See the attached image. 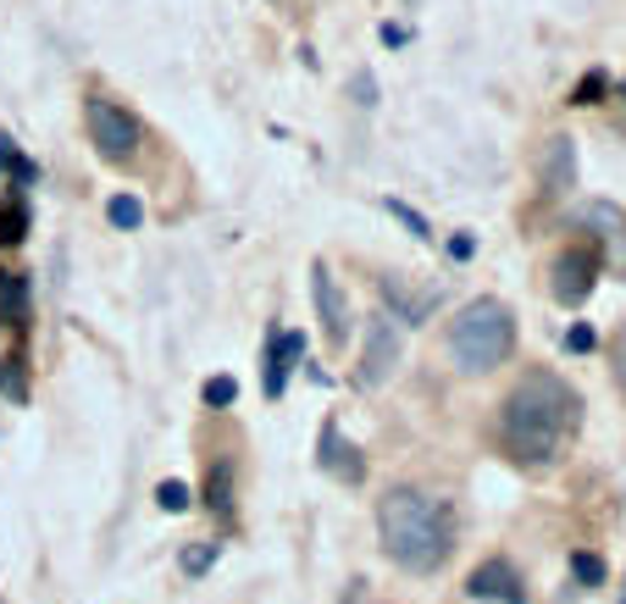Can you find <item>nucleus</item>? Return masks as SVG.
<instances>
[{
  "label": "nucleus",
  "instance_id": "23",
  "mask_svg": "<svg viewBox=\"0 0 626 604\" xmlns=\"http://www.w3.org/2000/svg\"><path fill=\"white\" fill-rule=\"evenodd\" d=\"M389 211H394V217H399V222H405L416 239H432V233H427V217H421V211H410L405 200H389Z\"/></svg>",
  "mask_w": 626,
  "mask_h": 604
},
{
  "label": "nucleus",
  "instance_id": "19",
  "mask_svg": "<svg viewBox=\"0 0 626 604\" xmlns=\"http://www.w3.org/2000/svg\"><path fill=\"white\" fill-rule=\"evenodd\" d=\"M571 577H577L582 588H599V582H604V560L588 555V549H577V555H571Z\"/></svg>",
  "mask_w": 626,
  "mask_h": 604
},
{
  "label": "nucleus",
  "instance_id": "13",
  "mask_svg": "<svg viewBox=\"0 0 626 604\" xmlns=\"http://www.w3.org/2000/svg\"><path fill=\"white\" fill-rule=\"evenodd\" d=\"M23 322H28V278L0 272V327H23Z\"/></svg>",
  "mask_w": 626,
  "mask_h": 604
},
{
  "label": "nucleus",
  "instance_id": "12",
  "mask_svg": "<svg viewBox=\"0 0 626 604\" xmlns=\"http://www.w3.org/2000/svg\"><path fill=\"white\" fill-rule=\"evenodd\" d=\"M383 305H389V316H394V322L421 327V322L432 316V305H438V300H432V294H410L399 278H383Z\"/></svg>",
  "mask_w": 626,
  "mask_h": 604
},
{
  "label": "nucleus",
  "instance_id": "1",
  "mask_svg": "<svg viewBox=\"0 0 626 604\" xmlns=\"http://www.w3.org/2000/svg\"><path fill=\"white\" fill-rule=\"evenodd\" d=\"M582 427V394L560 378V372H526L510 394H505V410H499V439H505V455L526 472L538 466H555L571 439Z\"/></svg>",
  "mask_w": 626,
  "mask_h": 604
},
{
  "label": "nucleus",
  "instance_id": "29",
  "mask_svg": "<svg viewBox=\"0 0 626 604\" xmlns=\"http://www.w3.org/2000/svg\"><path fill=\"white\" fill-rule=\"evenodd\" d=\"M621 604H626V593H621Z\"/></svg>",
  "mask_w": 626,
  "mask_h": 604
},
{
  "label": "nucleus",
  "instance_id": "4",
  "mask_svg": "<svg viewBox=\"0 0 626 604\" xmlns=\"http://www.w3.org/2000/svg\"><path fill=\"white\" fill-rule=\"evenodd\" d=\"M89 139H95L101 161L128 166V161L139 155V144H144V128H139V117H134L128 106H117V101L95 95V101H89Z\"/></svg>",
  "mask_w": 626,
  "mask_h": 604
},
{
  "label": "nucleus",
  "instance_id": "7",
  "mask_svg": "<svg viewBox=\"0 0 626 604\" xmlns=\"http://www.w3.org/2000/svg\"><path fill=\"white\" fill-rule=\"evenodd\" d=\"M311 300H316V316H322L327 344H344V338H349V300H344L338 278H333L322 262L311 267Z\"/></svg>",
  "mask_w": 626,
  "mask_h": 604
},
{
  "label": "nucleus",
  "instance_id": "5",
  "mask_svg": "<svg viewBox=\"0 0 626 604\" xmlns=\"http://www.w3.org/2000/svg\"><path fill=\"white\" fill-rule=\"evenodd\" d=\"M405 361V338H399V322L383 311L367 322V344H361V388H383L394 378V367Z\"/></svg>",
  "mask_w": 626,
  "mask_h": 604
},
{
  "label": "nucleus",
  "instance_id": "22",
  "mask_svg": "<svg viewBox=\"0 0 626 604\" xmlns=\"http://www.w3.org/2000/svg\"><path fill=\"white\" fill-rule=\"evenodd\" d=\"M593 101H604V72H588L571 95V106H593Z\"/></svg>",
  "mask_w": 626,
  "mask_h": 604
},
{
  "label": "nucleus",
  "instance_id": "16",
  "mask_svg": "<svg viewBox=\"0 0 626 604\" xmlns=\"http://www.w3.org/2000/svg\"><path fill=\"white\" fill-rule=\"evenodd\" d=\"M200 399H206V410H228V405L239 399V383H233L228 372H217V378H206V388H200Z\"/></svg>",
  "mask_w": 626,
  "mask_h": 604
},
{
  "label": "nucleus",
  "instance_id": "27",
  "mask_svg": "<svg viewBox=\"0 0 626 604\" xmlns=\"http://www.w3.org/2000/svg\"><path fill=\"white\" fill-rule=\"evenodd\" d=\"M355 95H361V106H372V101H378V83H367V78H355Z\"/></svg>",
  "mask_w": 626,
  "mask_h": 604
},
{
  "label": "nucleus",
  "instance_id": "17",
  "mask_svg": "<svg viewBox=\"0 0 626 604\" xmlns=\"http://www.w3.org/2000/svg\"><path fill=\"white\" fill-rule=\"evenodd\" d=\"M155 504H161V510H172V515H184V510L195 504V493H189V483H177V477H166V483L155 488Z\"/></svg>",
  "mask_w": 626,
  "mask_h": 604
},
{
  "label": "nucleus",
  "instance_id": "25",
  "mask_svg": "<svg viewBox=\"0 0 626 604\" xmlns=\"http://www.w3.org/2000/svg\"><path fill=\"white\" fill-rule=\"evenodd\" d=\"M18 161H23V155H18V144H12L7 133H0V172H18Z\"/></svg>",
  "mask_w": 626,
  "mask_h": 604
},
{
  "label": "nucleus",
  "instance_id": "18",
  "mask_svg": "<svg viewBox=\"0 0 626 604\" xmlns=\"http://www.w3.org/2000/svg\"><path fill=\"white\" fill-rule=\"evenodd\" d=\"M23 233H28V211L23 206H7V211H0V244H23Z\"/></svg>",
  "mask_w": 626,
  "mask_h": 604
},
{
  "label": "nucleus",
  "instance_id": "10",
  "mask_svg": "<svg viewBox=\"0 0 626 604\" xmlns=\"http://www.w3.org/2000/svg\"><path fill=\"white\" fill-rule=\"evenodd\" d=\"M316 450H322V455H316V461H322V472H333L338 483H361V477H367L361 450H355V444L338 433V421H327V427H322V444H316Z\"/></svg>",
  "mask_w": 626,
  "mask_h": 604
},
{
  "label": "nucleus",
  "instance_id": "20",
  "mask_svg": "<svg viewBox=\"0 0 626 604\" xmlns=\"http://www.w3.org/2000/svg\"><path fill=\"white\" fill-rule=\"evenodd\" d=\"M566 350H571V356H593V350H599V333H593L588 322H571V327H566Z\"/></svg>",
  "mask_w": 626,
  "mask_h": 604
},
{
  "label": "nucleus",
  "instance_id": "28",
  "mask_svg": "<svg viewBox=\"0 0 626 604\" xmlns=\"http://www.w3.org/2000/svg\"><path fill=\"white\" fill-rule=\"evenodd\" d=\"M621 95H626V83H621Z\"/></svg>",
  "mask_w": 626,
  "mask_h": 604
},
{
  "label": "nucleus",
  "instance_id": "9",
  "mask_svg": "<svg viewBox=\"0 0 626 604\" xmlns=\"http://www.w3.org/2000/svg\"><path fill=\"white\" fill-rule=\"evenodd\" d=\"M466 593H472V599H483V604H526L521 577H515V566H510V560H483V566L466 577Z\"/></svg>",
  "mask_w": 626,
  "mask_h": 604
},
{
  "label": "nucleus",
  "instance_id": "14",
  "mask_svg": "<svg viewBox=\"0 0 626 604\" xmlns=\"http://www.w3.org/2000/svg\"><path fill=\"white\" fill-rule=\"evenodd\" d=\"M206 510L222 515V522L233 515V461H217L211 466V477H206Z\"/></svg>",
  "mask_w": 626,
  "mask_h": 604
},
{
  "label": "nucleus",
  "instance_id": "8",
  "mask_svg": "<svg viewBox=\"0 0 626 604\" xmlns=\"http://www.w3.org/2000/svg\"><path fill=\"white\" fill-rule=\"evenodd\" d=\"M300 356H305V333H278V327L266 333V378H260L266 399H283V388H289Z\"/></svg>",
  "mask_w": 626,
  "mask_h": 604
},
{
  "label": "nucleus",
  "instance_id": "2",
  "mask_svg": "<svg viewBox=\"0 0 626 604\" xmlns=\"http://www.w3.org/2000/svg\"><path fill=\"white\" fill-rule=\"evenodd\" d=\"M378 533H383V555L399 571L432 577L455 555V510L450 499L421 493V488H389L378 499Z\"/></svg>",
  "mask_w": 626,
  "mask_h": 604
},
{
  "label": "nucleus",
  "instance_id": "3",
  "mask_svg": "<svg viewBox=\"0 0 626 604\" xmlns=\"http://www.w3.org/2000/svg\"><path fill=\"white\" fill-rule=\"evenodd\" d=\"M510 350H515V316H510L505 300L483 294V300L461 305V316L450 322V356H455V367L494 372V367H505Z\"/></svg>",
  "mask_w": 626,
  "mask_h": 604
},
{
  "label": "nucleus",
  "instance_id": "6",
  "mask_svg": "<svg viewBox=\"0 0 626 604\" xmlns=\"http://www.w3.org/2000/svg\"><path fill=\"white\" fill-rule=\"evenodd\" d=\"M593 283H599V249L571 244V249H560L555 262H549V294L560 305H582L593 294Z\"/></svg>",
  "mask_w": 626,
  "mask_h": 604
},
{
  "label": "nucleus",
  "instance_id": "15",
  "mask_svg": "<svg viewBox=\"0 0 626 604\" xmlns=\"http://www.w3.org/2000/svg\"><path fill=\"white\" fill-rule=\"evenodd\" d=\"M106 222H112V228H123V233H134V228L144 222L139 195H112V200H106Z\"/></svg>",
  "mask_w": 626,
  "mask_h": 604
},
{
  "label": "nucleus",
  "instance_id": "26",
  "mask_svg": "<svg viewBox=\"0 0 626 604\" xmlns=\"http://www.w3.org/2000/svg\"><path fill=\"white\" fill-rule=\"evenodd\" d=\"M615 383L626 388V327L615 333Z\"/></svg>",
  "mask_w": 626,
  "mask_h": 604
},
{
  "label": "nucleus",
  "instance_id": "11",
  "mask_svg": "<svg viewBox=\"0 0 626 604\" xmlns=\"http://www.w3.org/2000/svg\"><path fill=\"white\" fill-rule=\"evenodd\" d=\"M571 189H577V144L555 133L544 150V195H571Z\"/></svg>",
  "mask_w": 626,
  "mask_h": 604
},
{
  "label": "nucleus",
  "instance_id": "21",
  "mask_svg": "<svg viewBox=\"0 0 626 604\" xmlns=\"http://www.w3.org/2000/svg\"><path fill=\"white\" fill-rule=\"evenodd\" d=\"M217 555H222V544H200V549H184V571H189V577H200V571H211V566H217Z\"/></svg>",
  "mask_w": 626,
  "mask_h": 604
},
{
  "label": "nucleus",
  "instance_id": "24",
  "mask_svg": "<svg viewBox=\"0 0 626 604\" xmlns=\"http://www.w3.org/2000/svg\"><path fill=\"white\" fill-rule=\"evenodd\" d=\"M450 255H455V262H472V255H477V239H472V233H455V239H450Z\"/></svg>",
  "mask_w": 626,
  "mask_h": 604
}]
</instances>
